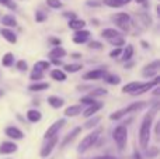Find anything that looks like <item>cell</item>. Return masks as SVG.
Segmentation results:
<instances>
[{
  "instance_id": "cell-19",
  "label": "cell",
  "mask_w": 160,
  "mask_h": 159,
  "mask_svg": "<svg viewBox=\"0 0 160 159\" xmlns=\"http://www.w3.org/2000/svg\"><path fill=\"white\" fill-rule=\"evenodd\" d=\"M41 117H42V114L38 110H28V113H27V118L31 123H38L41 120Z\"/></svg>"
},
{
  "instance_id": "cell-6",
  "label": "cell",
  "mask_w": 160,
  "mask_h": 159,
  "mask_svg": "<svg viewBox=\"0 0 160 159\" xmlns=\"http://www.w3.org/2000/svg\"><path fill=\"white\" fill-rule=\"evenodd\" d=\"M65 123H66V121L63 120V118H62V120H58V121H55V123L52 124V126L49 127V128L47 130V132H45V140H48V138H51V137H53V135H56L58 134V131L59 130L62 128V127L65 126Z\"/></svg>"
},
{
  "instance_id": "cell-42",
  "label": "cell",
  "mask_w": 160,
  "mask_h": 159,
  "mask_svg": "<svg viewBox=\"0 0 160 159\" xmlns=\"http://www.w3.org/2000/svg\"><path fill=\"white\" fill-rule=\"evenodd\" d=\"M121 52H122L121 48H115V49H112V51L110 52V56H111V58H117V56H118Z\"/></svg>"
},
{
  "instance_id": "cell-40",
  "label": "cell",
  "mask_w": 160,
  "mask_h": 159,
  "mask_svg": "<svg viewBox=\"0 0 160 159\" xmlns=\"http://www.w3.org/2000/svg\"><path fill=\"white\" fill-rule=\"evenodd\" d=\"M45 18H47L45 13H42V11H37V14H35V20H37V21L41 23V21H44Z\"/></svg>"
},
{
  "instance_id": "cell-22",
  "label": "cell",
  "mask_w": 160,
  "mask_h": 159,
  "mask_svg": "<svg viewBox=\"0 0 160 159\" xmlns=\"http://www.w3.org/2000/svg\"><path fill=\"white\" fill-rule=\"evenodd\" d=\"M101 35L104 37V38H107V39H111V38H114V37L121 35V34H119V31L114 30V28H105V30H102Z\"/></svg>"
},
{
  "instance_id": "cell-39",
  "label": "cell",
  "mask_w": 160,
  "mask_h": 159,
  "mask_svg": "<svg viewBox=\"0 0 160 159\" xmlns=\"http://www.w3.org/2000/svg\"><path fill=\"white\" fill-rule=\"evenodd\" d=\"M97 123H100V117H96V118H93V120H88L87 123L84 124V127L86 128H91V127H94Z\"/></svg>"
},
{
  "instance_id": "cell-44",
  "label": "cell",
  "mask_w": 160,
  "mask_h": 159,
  "mask_svg": "<svg viewBox=\"0 0 160 159\" xmlns=\"http://www.w3.org/2000/svg\"><path fill=\"white\" fill-rule=\"evenodd\" d=\"M158 155V148H152L150 151H148V156L149 158H153V156H156Z\"/></svg>"
},
{
  "instance_id": "cell-46",
  "label": "cell",
  "mask_w": 160,
  "mask_h": 159,
  "mask_svg": "<svg viewBox=\"0 0 160 159\" xmlns=\"http://www.w3.org/2000/svg\"><path fill=\"white\" fill-rule=\"evenodd\" d=\"M53 64H55V65H62V62L59 61V59H56V58H55V59H53Z\"/></svg>"
},
{
  "instance_id": "cell-21",
  "label": "cell",
  "mask_w": 160,
  "mask_h": 159,
  "mask_svg": "<svg viewBox=\"0 0 160 159\" xmlns=\"http://www.w3.org/2000/svg\"><path fill=\"white\" fill-rule=\"evenodd\" d=\"M48 103H49L53 109H59V107L63 106V99L56 97V96H51V97H48Z\"/></svg>"
},
{
  "instance_id": "cell-14",
  "label": "cell",
  "mask_w": 160,
  "mask_h": 159,
  "mask_svg": "<svg viewBox=\"0 0 160 159\" xmlns=\"http://www.w3.org/2000/svg\"><path fill=\"white\" fill-rule=\"evenodd\" d=\"M102 107V103H98V101H96V103H93V104H90L88 106V109H86L84 110V117H91L93 114H96L97 111H98Z\"/></svg>"
},
{
  "instance_id": "cell-48",
  "label": "cell",
  "mask_w": 160,
  "mask_h": 159,
  "mask_svg": "<svg viewBox=\"0 0 160 159\" xmlns=\"http://www.w3.org/2000/svg\"><path fill=\"white\" fill-rule=\"evenodd\" d=\"M142 45H143V48H148L149 45H148V42H145V41H142Z\"/></svg>"
},
{
  "instance_id": "cell-13",
  "label": "cell",
  "mask_w": 160,
  "mask_h": 159,
  "mask_svg": "<svg viewBox=\"0 0 160 159\" xmlns=\"http://www.w3.org/2000/svg\"><path fill=\"white\" fill-rule=\"evenodd\" d=\"M17 151V145L14 142H3L0 145V154L6 155V154H13Z\"/></svg>"
},
{
  "instance_id": "cell-43",
  "label": "cell",
  "mask_w": 160,
  "mask_h": 159,
  "mask_svg": "<svg viewBox=\"0 0 160 159\" xmlns=\"http://www.w3.org/2000/svg\"><path fill=\"white\" fill-rule=\"evenodd\" d=\"M90 48L91 49H101L102 45L100 44V42H97V41H93V42H90Z\"/></svg>"
},
{
  "instance_id": "cell-10",
  "label": "cell",
  "mask_w": 160,
  "mask_h": 159,
  "mask_svg": "<svg viewBox=\"0 0 160 159\" xmlns=\"http://www.w3.org/2000/svg\"><path fill=\"white\" fill-rule=\"evenodd\" d=\"M105 76V69H94L90 70L88 73L84 75V79H88V80H96V79H101Z\"/></svg>"
},
{
  "instance_id": "cell-5",
  "label": "cell",
  "mask_w": 160,
  "mask_h": 159,
  "mask_svg": "<svg viewBox=\"0 0 160 159\" xmlns=\"http://www.w3.org/2000/svg\"><path fill=\"white\" fill-rule=\"evenodd\" d=\"M112 21L115 23L117 25H118L121 30H124V31H127L128 28H129V16H128L127 13H118V14H114L112 17Z\"/></svg>"
},
{
  "instance_id": "cell-32",
  "label": "cell",
  "mask_w": 160,
  "mask_h": 159,
  "mask_svg": "<svg viewBox=\"0 0 160 159\" xmlns=\"http://www.w3.org/2000/svg\"><path fill=\"white\" fill-rule=\"evenodd\" d=\"M108 41L111 42L112 45H115V47H121V45H124V38H122L121 35H118V37H114V38H111V39H108Z\"/></svg>"
},
{
  "instance_id": "cell-8",
  "label": "cell",
  "mask_w": 160,
  "mask_h": 159,
  "mask_svg": "<svg viewBox=\"0 0 160 159\" xmlns=\"http://www.w3.org/2000/svg\"><path fill=\"white\" fill-rule=\"evenodd\" d=\"M56 142H58V137H56V135H53V137L48 138V144H45L44 148L41 149V156H42V158H47L48 155L52 152V149L55 148Z\"/></svg>"
},
{
  "instance_id": "cell-33",
  "label": "cell",
  "mask_w": 160,
  "mask_h": 159,
  "mask_svg": "<svg viewBox=\"0 0 160 159\" xmlns=\"http://www.w3.org/2000/svg\"><path fill=\"white\" fill-rule=\"evenodd\" d=\"M105 80H107L110 85H118L119 82H121V79H119V76L110 75V76H105Z\"/></svg>"
},
{
  "instance_id": "cell-49",
  "label": "cell",
  "mask_w": 160,
  "mask_h": 159,
  "mask_svg": "<svg viewBox=\"0 0 160 159\" xmlns=\"http://www.w3.org/2000/svg\"><path fill=\"white\" fill-rule=\"evenodd\" d=\"M96 159H114V158H111V156H102V158H96Z\"/></svg>"
},
{
  "instance_id": "cell-27",
  "label": "cell",
  "mask_w": 160,
  "mask_h": 159,
  "mask_svg": "<svg viewBox=\"0 0 160 159\" xmlns=\"http://www.w3.org/2000/svg\"><path fill=\"white\" fill-rule=\"evenodd\" d=\"M13 62H14V56H13V54H11V52H7V54H4V55H3L2 64L4 65V66H11V65H13Z\"/></svg>"
},
{
  "instance_id": "cell-37",
  "label": "cell",
  "mask_w": 160,
  "mask_h": 159,
  "mask_svg": "<svg viewBox=\"0 0 160 159\" xmlns=\"http://www.w3.org/2000/svg\"><path fill=\"white\" fill-rule=\"evenodd\" d=\"M42 78H44V73H42L41 70L34 69V72L31 73V79H32V80H39V79H42Z\"/></svg>"
},
{
  "instance_id": "cell-30",
  "label": "cell",
  "mask_w": 160,
  "mask_h": 159,
  "mask_svg": "<svg viewBox=\"0 0 160 159\" xmlns=\"http://www.w3.org/2000/svg\"><path fill=\"white\" fill-rule=\"evenodd\" d=\"M49 87V85L48 83H34L30 86V90H32V92H39V90H45Z\"/></svg>"
},
{
  "instance_id": "cell-28",
  "label": "cell",
  "mask_w": 160,
  "mask_h": 159,
  "mask_svg": "<svg viewBox=\"0 0 160 159\" xmlns=\"http://www.w3.org/2000/svg\"><path fill=\"white\" fill-rule=\"evenodd\" d=\"M132 55H133V47L132 45H127V48L124 49V55H122V59L124 61H129L131 58H132Z\"/></svg>"
},
{
  "instance_id": "cell-36",
  "label": "cell",
  "mask_w": 160,
  "mask_h": 159,
  "mask_svg": "<svg viewBox=\"0 0 160 159\" xmlns=\"http://www.w3.org/2000/svg\"><path fill=\"white\" fill-rule=\"evenodd\" d=\"M105 95H107V90H105V89H96V90H93V92L90 93L91 97H97V96H105Z\"/></svg>"
},
{
  "instance_id": "cell-35",
  "label": "cell",
  "mask_w": 160,
  "mask_h": 159,
  "mask_svg": "<svg viewBox=\"0 0 160 159\" xmlns=\"http://www.w3.org/2000/svg\"><path fill=\"white\" fill-rule=\"evenodd\" d=\"M47 4L52 8H61L62 7V3L59 0H47Z\"/></svg>"
},
{
  "instance_id": "cell-26",
  "label": "cell",
  "mask_w": 160,
  "mask_h": 159,
  "mask_svg": "<svg viewBox=\"0 0 160 159\" xmlns=\"http://www.w3.org/2000/svg\"><path fill=\"white\" fill-rule=\"evenodd\" d=\"M139 86H141V82H132V83L125 85V86L122 87V92L124 93H132V92H135Z\"/></svg>"
},
{
  "instance_id": "cell-20",
  "label": "cell",
  "mask_w": 160,
  "mask_h": 159,
  "mask_svg": "<svg viewBox=\"0 0 160 159\" xmlns=\"http://www.w3.org/2000/svg\"><path fill=\"white\" fill-rule=\"evenodd\" d=\"M80 131H82V128H80V127H78V128H75L72 132H69V134L66 135V138H65V140H63V142H62V146H66L70 142V141H73V140H75V138H76V135H79V132H80Z\"/></svg>"
},
{
  "instance_id": "cell-50",
  "label": "cell",
  "mask_w": 160,
  "mask_h": 159,
  "mask_svg": "<svg viewBox=\"0 0 160 159\" xmlns=\"http://www.w3.org/2000/svg\"><path fill=\"white\" fill-rule=\"evenodd\" d=\"M72 56H75V58H80V54H73Z\"/></svg>"
},
{
  "instance_id": "cell-16",
  "label": "cell",
  "mask_w": 160,
  "mask_h": 159,
  "mask_svg": "<svg viewBox=\"0 0 160 159\" xmlns=\"http://www.w3.org/2000/svg\"><path fill=\"white\" fill-rule=\"evenodd\" d=\"M0 33H2L3 38L7 39L8 42H11V44H16V42H17V37H16V34H14L11 30H7V28H4V30H2Z\"/></svg>"
},
{
  "instance_id": "cell-7",
  "label": "cell",
  "mask_w": 160,
  "mask_h": 159,
  "mask_svg": "<svg viewBox=\"0 0 160 159\" xmlns=\"http://www.w3.org/2000/svg\"><path fill=\"white\" fill-rule=\"evenodd\" d=\"M159 80H160V78H156L153 82H148V83H141V86H139L138 89L135 90V92L131 93V95H133V96H136V95H143L145 92H149V90L152 89L153 86H158V85H159Z\"/></svg>"
},
{
  "instance_id": "cell-23",
  "label": "cell",
  "mask_w": 160,
  "mask_h": 159,
  "mask_svg": "<svg viewBox=\"0 0 160 159\" xmlns=\"http://www.w3.org/2000/svg\"><path fill=\"white\" fill-rule=\"evenodd\" d=\"M2 24L7 25V27H16L17 25V20L13 16H3L2 17Z\"/></svg>"
},
{
  "instance_id": "cell-38",
  "label": "cell",
  "mask_w": 160,
  "mask_h": 159,
  "mask_svg": "<svg viewBox=\"0 0 160 159\" xmlns=\"http://www.w3.org/2000/svg\"><path fill=\"white\" fill-rule=\"evenodd\" d=\"M80 103H84V104H87V106H90V104L96 103V100H94V97H91V96H87V97L80 99Z\"/></svg>"
},
{
  "instance_id": "cell-11",
  "label": "cell",
  "mask_w": 160,
  "mask_h": 159,
  "mask_svg": "<svg viewBox=\"0 0 160 159\" xmlns=\"http://www.w3.org/2000/svg\"><path fill=\"white\" fill-rule=\"evenodd\" d=\"M6 135L13 138V140H21L24 137L22 131H20L17 127H8V128H6Z\"/></svg>"
},
{
  "instance_id": "cell-4",
  "label": "cell",
  "mask_w": 160,
  "mask_h": 159,
  "mask_svg": "<svg viewBox=\"0 0 160 159\" xmlns=\"http://www.w3.org/2000/svg\"><path fill=\"white\" fill-rule=\"evenodd\" d=\"M142 107H145V103L142 101V103H132L131 106L128 107H124V109L118 110V111L112 113V114L110 115L111 120H119L121 117H124L125 114H128V113H132V111H136V110H141Z\"/></svg>"
},
{
  "instance_id": "cell-2",
  "label": "cell",
  "mask_w": 160,
  "mask_h": 159,
  "mask_svg": "<svg viewBox=\"0 0 160 159\" xmlns=\"http://www.w3.org/2000/svg\"><path fill=\"white\" fill-rule=\"evenodd\" d=\"M100 134H101V130H97V131H93L91 134H88L87 137H84L82 140V142L79 144L78 151L80 152V154H83V152H86L88 148H91V146L96 144V141L98 140Z\"/></svg>"
},
{
  "instance_id": "cell-34",
  "label": "cell",
  "mask_w": 160,
  "mask_h": 159,
  "mask_svg": "<svg viewBox=\"0 0 160 159\" xmlns=\"http://www.w3.org/2000/svg\"><path fill=\"white\" fill-rule=\"evenodd\" d=\"M0 4L6 6V7L11 8V10H14V8L17 7V6H16V3H14L13 0H0Z\"/></svg>"
},
{
  "instance_id": "cell-41",
  "label": "cell",
  "mask_w": 160,
  "mask_h": 159,
  "mask_svg": "<svg viewBox=\"0 0 160 159\" xmlns=\"http://www.w3.org/2000/svg\"><path fill=\"white\" fill-rule=\"evenodd\" d=\"M17 69L25 70V69H27V62H25V61H18V62H17Z\"/></svg>"
},
{
  "instance_id": "cell-9",
  "label": "cell",
  "mask_w": 160,
  "mask_h": 159,
  "mask_svg": "<svg viewBox=\"0 0 160 159\" xmlns=\"http://www.w3.org/2000/svg\"><path fill=\"white\" fill-rule=\"evenodd\" d=\"M159 66H160V61H155V62H152V64H149L148 66H145L143 76H145V78H149V76H153L155 73H158Z\"/></svg>"
},
{
  "instance_id": "cell-18",
  "label": "cell",
  "mask_w": 160,
  "mask_h": 159,
  "mask_svg": "<svg viewBox=\"0 0 160 159\" xmlns=\"http://www.w3.org/2000/svg\"><path fill=\"white\" fill-rule=\"evenodd\" d=\"M86 25V21L84 20H79V18H72L69 21V28H72V30H82L83 27Z\"/></svg>"
},
{
  "instance_id": "cell-47",
  "label": "cell",
  "mask_w": 160,
  "mask_h": 159,
  "mask_svg": "<svg viewBox=\"0 0 160 159\" xmlns=\"http://www.w3.org/2000/svg\"><path fill=\"white\" fill-rule=\"evenodd\" d=\"M160 93V87H159V85L156 86V89H155V95H159Z\"/></svg>"
},
{
  "instance_id": "cell-3",
  "label": "cell",
  "mask_w": 160,
  "mask_h": 159,
  "mask_svg": "<svg viewBox=\"0 0 160 159\" xmlns=\"http://www.w3.org/2000/svg\"><path fill=\"white\" fill-rule=\"evenodd\" d=\"M114 141L117 142L119 149H124L125 144H127V138H128V130L125 126H118L112 132Z\"/></svg>"
},
{
  "instance_id": "cell-24",
  "label": "cell",
  "mask_w": 160,
  "mask_h": 159,
  "mask_svg": "<svg viewBox=\"0 0 160 159\" xmlns=\"http://www.w3.org/2000/svg\"><path fill=\"white\" fill-rule=\"evenodd\" d=\"M131 0H105V4L110 6V7H121V6L128 4Z\"/></svg>"
},
{
  "instance_id": "cell-15",
  "label": "cell",
  "mask_w": 160,
  "mask_h": 159,
  "mask_svg": "<svg viewBox=\"0 0 160 159\" xmlns=\"http://www.w3.org/2000/svg\"><path fill=\"white\" fill-rule=\"evenodd\" d=\"M65 55H66V51H65L62 47H59V45H56V47L49 52V58H52V59H55V58H63Z\"/></svg>"
},
{
  "instance_id": "cell-1",
  "label": "cell",
  "mask_w": 160,
  "mask_h": 159,
  "mask_svg": "<svg viewBox=\"0 0 160 159\" xmlns=\"http://www.w3.org/2000/svg\"><path fill=\"white\" fill-rule=\"evenodd\" d=\"M152 120H153V115L148 114L146 117L143 118L142 124H141V130H139V144H141L142 148H146L148 144H149L150 128H152Z\"/></svg>"
},
{
  "instance_id": "cell-51",
  "label": "cell",
  "mask_w": 160,
  "mask_h": 159,
  "mask_svg": "<svg viewBox=\"0 0 160 159\" xmlns=\"http://www.w3.org/2000/svg\"><path fill=\"white\" fill-rule=\"evenodd\" d=\"M3 95H4V92H3V90H2V89H0V97H2V96H3Z\"/></svg>"
},
{
  "instance_id": "cell-45",
  "label": "cell",
  "mask_w": 160,
  "mask_h": 159,
  "mask_svg": "<svg viewBox=\"0 0 160 159\" xmlns=\"http://www.w3.org/2000/svg\"><path fill=\"white\" fill-rule=\"evenodd\" d=\"M51 42L53 45H61V39H58V38H51Z\"/></svg>"
},
{
  "instance_id": "cell-29",
  "label": "cell",
  "mask_w": 160,
  "mask_h": 159,
  "mask_svg": "<svg viewBox=\"0 0 160 159\" xmlns=\"http://www.w3.org/2000/svg\"><path fill=\"white\" fill-rule=\"evenodd\" d=\"M49 66H51L49 62H47V61H39V62H37V64L34 65V69L44 72V70H45V69H48Z\"/></svg>"
},
{
  "instance_id": "cell-31",
  "label": "cell",
  "mask_w": 160,
  "mask_h": 159,
  "mask_svg": "<svg viewBox=\"0 0 160 159\" xmlns=\"http://www.w3.org/2000/svg\"><path fill=\"white\" fill-rule=\"evenodd\" d=\"M65 69H66V72L75 73V72H79V70L82 69V65H80V64H70V65H65Z\"/></svg>"
},
{
  "instance_id": "cell-17",
  "label": "cell",
  "mask_w": 160,
  "mask_h": 159,
  "mask_svg": "<svg viewBox=\"0 0 160 159\" xmlns=\"http://www.w3.org/2000/svg\"><path fill=\"white\" fill-rule=\"evenodd\" d=\"M82 113V106H70L65 110V115L66 117H76Z\"/></svg>"
},
{
  "instance_id": "cell-52",
  "label": "cell",
  "mask_w": 160,
  "mask_h": 159,
  "mask_svg": "<svg viewBox=\"0 0 160 159\" xmlns=\"http://www.w3.org/2000/svg\"><path fill=\"white\" fill-rule=\"evenodd\" d=\"M145 0H136V3H143Z\"/></svg>"
},
{
  "instance_id": "cell-25",
  "label": "cell",
  "mask_w": 160,
  "mask_h": 159,
  "mask_svg": "<svg viewBox=\"0 0 160 159\" xmlns=\"http://www.w3.org/2000/svg\"><path fill=\"white\" fill-rule=\"evenodd\" d=\"M51 76H52V79H55V80H58V82L66 80V75H65V72H62L61 69L52 70V72H51Z\"/></svg>"
},
{
  "instance_id": "cell-12",
  "label": "cell",
  "mask_w": 160,
  "mask_h": 159,
  "mask_svg": "<svg viewBox=\"0 0 160 159\" xmlns=\"http://www.w3.org/2000/svg\"><path fill=\"white\" fill-rule=\"evenodd\" d=\"M90 37V33L86 30H78V33L75 34V37H73V42H76V44H83V42L87 41V38Z\"/></svg>"
}]
</instances>
